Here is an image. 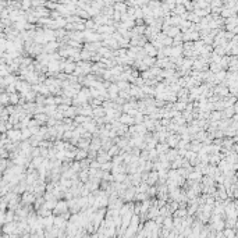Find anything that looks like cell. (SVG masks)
<instances>
[{
    "label": "cell",
    "mask_w": 238,
    "mask_h": 238,
    "mask_svg": "<svg viewBox=\"0 0 238 238\" xmlns=\"http://www.w3.org/2000/svg\"><path fill=\"white\" fill-rule=\"evenodd\" d=\"M85 157H88V151H85V149H82V148H79V149H77V152H75V156H74V159L75 160H82V159H85Z\"/></svg>",
    "instance_id": "3"
},
{
    "label": "cell",
    "mask_w": 238,
    "mask_h": 238,
    "mask_svg": "<svg viewBox=\"0 0 238 238\" xmlns=\"http://www.w3.org/2000/svg\"><path fill=\"white\" fill-rule=\"evenodd\" d=\"M116 85L118 86V90H123V89H130V86H131V85L128 84L127 81H118Z\"/></svg>",
    "instance_id": "5"
},
{
    "label": "cell",
    "mask_w": 238,
    "mask_h": 238,
    "mask_svg": "<svg viewBox=\"0 0 238 238\" xmlns=\"http://www.w3.org/2000/svg\"><path fill=\"white\" fill-rule=\"evenodd\" d=\"M107 153H109V156H110V157H113V156H116V155L120 153V148H118L116 144H113L112 146L107 149Z\"/></svg>",
    "instance_id": "4"
},
{
    "label": "cell",
    "mask_w": 238,
    "mask_h": 238,
    "mask_svg": "<svg viewBox=\"0 0 238 238\" xmlns=\"http://www.w3.org/2000/svg\"><path fill=\"white\" fill-rule=\"evenodd\" d=\"M118 121H120L121 124H125V125H132L134 124L132 116H130L128 113H121L120 117H118Z\"/></svg>",
    "instance_id": "2"
},
{
    "label": "cell",
    "mask_w": 238,
    "mask_h": 238,
    "mask_svg": "<svg viewBox=\"0 0 238 238\" xmlns=\"http://www.w3.org/2000/svg\"><path fill=\"white\" fill-rule=\"evenodd\" d=\"M53 210V214H61L66 210H68V205H67V201H60V202H56L54 208L52 209Z\"/></svg>",
    "instance_id": "1"
}]
</instances>
